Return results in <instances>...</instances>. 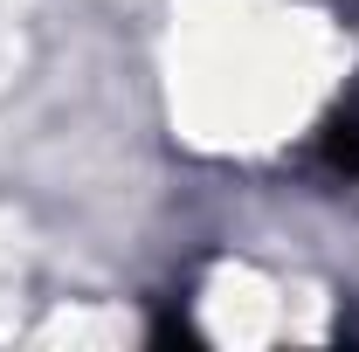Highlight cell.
<instances>
[{"mask_svg": "<svg viewBox=\"0 0 359 352\" xmlns=\"http://www.w3.org/2000/svg\"><path fill=\"white\" fill-rule=\"evenodd\" d=\"M318 166L332 180H359V90L318 125Z\"/></svg>", "mask_w": 359, "mask_h": 352, "instance_id": "1", "label": "cell"}]
</instances>
